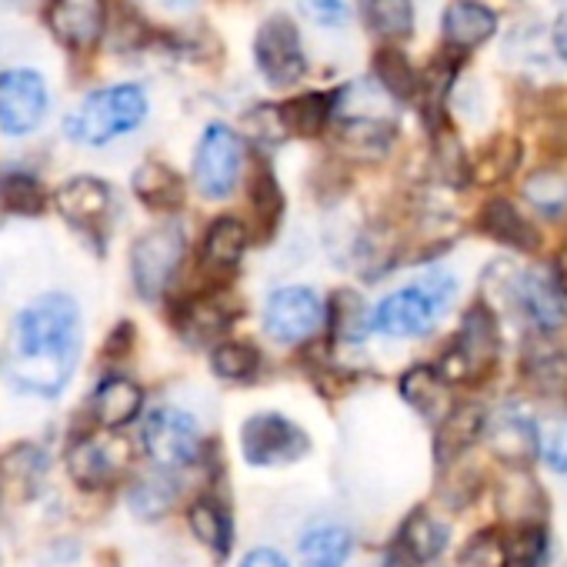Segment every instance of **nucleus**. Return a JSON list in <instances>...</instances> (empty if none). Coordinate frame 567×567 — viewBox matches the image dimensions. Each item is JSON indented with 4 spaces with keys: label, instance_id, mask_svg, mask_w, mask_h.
<instances>
[{
    "label": "nucleus",
    "instance_id": "obj_25",
    "mask_svg": "<svg viewBox=\"0 0 567 567\" xmlns=\"http://www.w3.org/2000/svg\"><path fill=\"white\" fill-rule=\"evenodd\" d=\"M187 524H190L194 537H197L204 547H210L217 557H227V554H230L234 524H230L227 507H224L217 497H210V494L197 497V501L190 504V511H187Z\"/></svg>",
    "mask_w": 567,
    "mask_h": 567
},
{
    "label": "nucleus",
    "instance_id": "obj_14",
    "mask_svg": "<svg viewBox=\"0 0 567 567\" xmlns=\"http://www.w3.org/2000/svg\"><path fill=\"white\" fill-rule=\"evenodd\" d=\"M487 444L497 457L514 461V464H527L537 457V434H540V421H534L527 411L504 404L497 414L487 417Z\"/></svg>",
    "mask_w": 567,
    "mask_h": 567
},
{
    "label": "nucleus",
    "instance_id": "obj_2",
    "mask_svg": "<svg viewBox=\"0 0 567 567\" xmlns=\"http://www.w3.org/2000/svg\"><path fill=\"white\" fill-rule=\"evenodd\" d=\"M147 117V94L137 84H117L87 94L78 111L64 121V131L74 144L104 147L121 134H131Z\"/></svg>",
    "mask_w": 567,
    "mask_h": 567
},
{
    "label": "nucleus",
    "instance_id": "obj_24",
    "mask_svg": "<svg viewBox=\"0 0 567 567\" xmlns=\"http://www.w3.org/2000/svg\"><path fill=\"white\" fill-rule=\"evenodd\" d=\"M394 147V127L388 121H348L338 127V151L351 161H364L374 164L381 157H388V151Z\"/></svg>",
    "mask_w": 567,
    "mask_h": 567
},
{
    "label": "nucleus",
    "instance_id": "obj_38",
    "mask_svg": "<svg viewBox=\"0 0 567 567\" xmlns=\"http://www.w3.org/2000/svg\"><path fill=\"white\" fill-rule=\"evenodd\" d=\"M537 454L550 471L567 474V417H547L540 421L537 434Z\"/></svg>",
    "mask_w": 567,
    "mask_h": 567
},
{
    "label": "nucleus",
    "instance_id": "obj_46",
    "mask_svg": "<svg viewBox=\"0 0 567 567\" xmlns=\"http://www.w3.org/2000/svg\"><path fill=\"white\" fill-rule=\"evenodd\" d=\"M147 4H154L161 11H187L194 0H147Z\"/></svg>",
    "mask_w": 567,
    "mask_h": 567
},
{
    "label": "nucleus",
    "instance_id": "obj_32",
    "mask_svg": "<svg viewBox=\"0 0 567 567\" xmlns=\"http://www.w3.org/2000/svg\"><path fill=\"white\" fill-rule=\"evenodd\" d=\"M364 11H368L371 28L388 41H401L414 31L411 0H364Z\"/></svg>",
    "mask_w": 567,
    "mask_h": 567
},
{
    "label": "nucleus",
    "instance_id": "obj_48",
    "mask_svg": "<svg viewBox=\"0 0 567 567\" xmlns=\"http://www.w3.org/2000/svg\"><path fill=\"white\" fill-rule=\"evenodd\" d=\"M381 567H414V560L408 554H391Z\"/></svg>",
    "mask_w": 567,
    "mask_h": 567
},
{
    "label": "nucleus",
    "instance_id": "obj_43",
    "mask_svg": "<svg viewBox=\"0 0 567 567\" xmlns=\"http://www.w3.org/2000/svg\"><path fill=\"white\" fill-rule=\"evenodd\" d=\"M308 14L324 24H338L344 21V4L341 0H308Z\"/></svg>",
    "mask_w": 567,
    "mask_h": 567
},
{
    "label": "nucleus",
    "instance_id": "obj_15",
    "mask_svg": "<svg viewBox=\"0 0 567 567\" xmlns=\"http://www.w3.org/2000/svg\"><path fill=\"white\" fill-rule=\"evenodd\" d=\"M58 210L78 230H97L114 210V190L97 177H74L58 190Z\"/></svg>",
    "mask_w": 567,
    "mask_h": 567
},
{
    "label": "nucleus",
    "instance_id": "obj_12",
    "mask_svg": "<svg viewBox=\"0 0 567 567\" xmlns=\"http://www.w3.org/2000/svg\"><path fill=\"white\" fill-rule=\"evenodd\" d=\"M127 444L111 434H87L78 437L68 451V474L84 491L107 487L127 464Z\"/></svg>",
    "mask_w": 567,
    "mask_h": 567
},
{
    "label": "nucleus",
    "instance_id": "obj_28",
    "mask_svg": "<svg viewBox=\"0 0 567 567\" xmlns=\"http://www.w3.org/2000/svg\"><path fill=\"white\" fill-rule=\"evenodd\" d=\"M401 398L424 417H444L451 408V398H447V381L437 368H411L404 378H401Z\"/></svg>",
    "mask_w": 567,
    "mask_h": 567
},
{
    "label": "nucleus",
    "instance_id": "obj_42",
    "mask_svg": "<svg viewBox=\"0 0 567 567\" xmlns=\"http://www.w3.org/2000/svg\"><path fill=\"white\" fill-rule=\"evenodd\" d=\"M334 318L341 321V331H344V338H361L364 334V328H361V321H364V308H361V301L354 298V295H341L338 298V305H334Z\"/></svg>",
    "mask_w": 567,
    "mask_h": 567
},
{
    "label": "nucleus",
    "instance_id": "obj_35",
    "mask_svg": "<svg viewBox=\"0 0 567 567\" xmlns=\"http://www.w3.org/2000/svg\"><path fill=\"white\" fill-rule=\"evenodd\" d=\"M517 161H520V144L514 137H504L501 134L497 141H491L484 147L481 161L474 164V177L484 181V184H497V181H504V177L514 174Z\"/></svg>",
    "mask_w": 567,
    "mask_h": 567
},
{
    "label": "nucleus",
    "instance_id": "obj_11",
    "mask_svg": "<svg viewBox=\"0 0 567 567\" xmlns=\"http://www.w3.org/2000/svg\"><path fill=\"white\" fill-rule=\"evenodd\" d=\"M48 84L38 71H8L0 78V131L4 134H31L48 117Z\"/></svg>",
    "mask_w": 567,
    "mask_h": 567
},
{
    "label": "nucleus",
    "instance_id": "obj_3",
    "mask_svg": "<svg viewBox=\"0 0 567 567\" xmlns=\"http://www.w3.org/2000/svg\"><path fill=\"white\" fill-rule=\"evenodd\" d=\"M454 291H457L454 277L444 270H434L408 284V288L388 295L381 308L374 311V328L388 338H421L441 321Z\"/></svg>",
    "mask_w": 567,
    "mask_h": 567
},
{
    "label": "nucleus",
    "instance_id": "obj_37",
    "mask_svg": "<svg viewBox=\"0 0 567 567\" xmlns=\"http://www.w3.org/2000/svg\"><path fill=\"white\" fill-rule=\"evenodd\" d=\"M464 567H507L511 564V544L497 530H484L461 550Z\"/></svg>",
    "mask_w": 567,
    "mask_h": 567
},
{
    "label": "nucleus",
    "instance_id": "obj_27",
    "mask_svg": "<svg viewBox=\"0 0 567 567\" xmlns=\"http://www.w3.org/2000/svg\"><path fill=\"white\" fill-rule=\"evenodd\" d=\"M354 537L341 524H318L301 537V564L305 567H344L351 560Z\"/></svg>",
    "mask_w": 567,
    "mask_h": 567
},
{
    "label": "nucleus",
    "instance_id": "obj_5",
    "mask_svg": "<svg viewBox=\"0 0 567 567\" xmlns=\"http://www.w3.org/2000/svg\"><path fill=\"white\" fill-rule=\"evenodd\" d=\"M311 447L308 434L284 414H254L240 427V454L250 467L295 464Z\"/></svg>",
    "mask_w": 567,
    "mask_h": 567
},
{
    "label": "nucleus",
    "instance_id": "obj_47",
    "mask_svg": "<svg viewBox=\"0 0 567 567\" xmlns=\"http://www.w3.org/2000/svg\"><path fill=\"white\" fill-rule=\"evenodd\" d=\"M554 44H557V54L567 61V21H560V28H557V34H554Z\"/></svg>",
    "mask_w": 567,
    "mask_h": 567
},
{
    "label": "nucleus",
    "instance_id": "obj_33",
    "mask_svg": "<svg viewBox=\"0 0 567 567\" xmlns=\"http://www.w3.org/2000/svg\"><path fill=\"white\" fill-rule=\"evenodd\" d=\"M210 368H214V374L224 378V381H254V374L260 371V354H257L254 344L224 341V344L214 348Z\"/></svg>",
    "mask_w": 567,
    "mask_h": 567
},
{
    "label": "nucleus",
    "instance_id": "obj_16",
    "mask_svg": "<svg viewBox=\"0 0 567 567\" xmlns=\"http://www.w3.org/2000/svg\"><path fill=\"white\" fill-rule=\"evenodd\" d=\"M517 298L524 315L540 331H557L567 321V295L557 288V280L544 270H527L517 280Z\"/></svg>",
    "mask_w": 567,
    "mask_h": 567
},
{
    "label": "nucleus",
    "instance_id": "obj_21",
    "mask_svg": "<svg viewBox=\"0 0 567 567\" xmlns=\"http://www.w3.org/2000/svg\"><path fill=\"white\" fill-rule=\"evenodd\" d=\"M247 247V227L237 217H217L200 244V267L207 274H230Z\"/></svg>",
    "mask_w": 567,
    "mask_h": 567
},
{
    "label": "nucleus",
    "instance_id": "obj_19",
    "mask_svg": "<svg viewBox=\"0 0 567 567\" xmlns=\"http://www.w3.org/2000/svg\"><path fill=\"white\" fill-rule=\"evenodd\" d=\"M497 31L494 11H487L477 0H454L444 14V41L451 51H474L491 41Z\"/></svg>",
    "mask_w": 567,
    "mask_h": 567
},
{
    "label": "nucleus",
    "instance_id": "obj_18",
    "mask_svg": "<svg viewBox=\"0 0 567 567\" xmlns=\"http://www.w3.org/2000/svg\"><path fill=\"white\" fill-rule=\"evenodd\" d=\"M48 474V454L34 444H21L0 457V497L31 501Z\"/></svg>",
    "mask_w": 567,
    "mask_h": 567
},
{
    "label": "nucleus",
    "instance_id": "obj_6",
    "mask_svg": "<svg viewBox=\"0 0 567 567\" xmlns=\"http://www.w3.org/2000/svg\"><path fill=\"white\" fill-rule=\"evenodd\" d=\"M181 257H184V230L177 224H161L137 237L131 250V274H134V288L144 301L164 295L171 277L181 267Z\"/></svg>",
    "mask_w": 567,
    "mask_h": 567
},
{
    "label": "nucleus",
    "instance_id": "obj_17",
    "mask_svg": "<svg viewBox=\"0 0 567 567\" xmlns=\"http://www.w3.org/2000/svg\"><path fill=\"white\" fill-rule=\"evenodd\" d=\"M144 408V391L124 378V374H111L104 378L94 394H91V414H94V424L104 427V431H117L124 424H131Z\"/></svg>",
    "mask_w": 567,
    "mask_h": 567
},
{
    "label": "nucleus",
    "instance_id": "obj_8",
    "mask_svg": "<svg viewBox=\"0 0 567 567\" xmlns=\"http://www.w3.org/2000/svg\"><path fill=\"white\" fill-rule=\"evenodd\" d=\"M324 305L311 288H280L264 305V331L277 344H301L324 324Z\"/></svg>",
    "mask_w": 567,
    "mask_h": 567
},
{
    "label": "nucleus",
    "instance_id": "obj_40",
    "mask_svg": "<svg viewBox=\"0 0 567 567\" xmlns=\"http://www.w3.org/2000/svg\"><path fill=\"white\" fill-rule=\"evenodd\" d=\"M171 497H174V487H171V484H164V481H144V484L134 491L131 504H134V511H137V514H144V517H157L161 511H167V507H171Z\"/></svg>",
    "mask_w": 567,
    "mask_h": 567
},
{
    "label": "nucleus",
    "instance_id": "obj_1",
    "mask_svg": "<svg viewBox=\"0 0 567 567\" xmlns=\"http://www.w3.org/2000/svg\"><path fill=\"white\" fill-rule=\"evenodd\" d=\"M81 354V311L68 295L24 308L11 331V381L38 398H58Z\"/></svg>",
    "mask_w": 567,
    "mask_h": 567
},
{
    "label": "nucleus",
    "instance_id": "obj_39",
    "mask_svg": "<svg viewBox=\"0 0 567 567\" xmlns=\"http://www.w3.org/2000/svg\"><path fill=\"white\" fill-rule=\"evenodd\" d=\"M250 200H254V210H257V220L264 227H274L277 217H280V207H284V197H280V187L274 181V174L267 167H257L254 181H250Z\"/></svg>",
    "mask_w": 567,
    "mask_h": 567
},
{
    "label": "nucleus",
    "instance_id": "obj_34",
    "mask_svg": "<svg viewBox=\"0 0 567 567\" xmlns=\"http://www.w3.org/2000/svg\"><path fill=\"white\" fill-rule=\"evenodd\" d=\"M524 197L544 214V217H560L567 210V181L557 171H537L524 184Z\"/></svg>",
    "mask_w": 567,
    "mask_h": 567
},
{
    "label": "nucleus",
    "instance_id": "obj_31",
    "mask_svg": "<svg viewBox=\"0 0 567 567\" xmlns=\"http://www.w3.org/2000/svg\"><path fill=\"white\" fill-rule=\"evenodd\" d=\"M0 207H4L8 214L38 217L48 207V190L34 174L8 171V174H0Z\"/></svg>",
    "mask_w": 567,
    "mask_h": 567
},
{
    "label": "nucleus",
    "instance_id": "obj_10",
    "mask_svg": "<svg viewBox=\"0 0 567 567\" xmlns=\"http://www.w3.org/2000/svg\"><path fill=\"white\" fill-rule=\"evenodd\" d=\"M144 451L161 467H187L200 454V427L181 408H157L144 421Z\"/></svg>",
    "mask_w": 567,
    "mask_h": 567
},
{
    "label": "nucleus",
    "instance_id": "obj_23",
    "mask_svg": "<svg viewBox=\"0 0 567 567\" xmlns=\"http://www.w3.org/2000/svg\"><path fill=\"white\" fill-rule=\"evenodd\" d=\"M481 230L507 247H517V250H537L540 244V234L537 227L504 197H494L484 204L481 210Z\"/></svg>",
    "mask_w": 567,
    "mask_h": 567
},
{
    "label": "nucleus",
    "instance_id": "obj_7",
    "mask_svg": "<svg viewBox=\"0 0 567 567\" xmlns=\"http://www.w3.org/2000/svg\"><path fill=\"white\" fill-rule=\"evenodd\" d=\"M254 58H257L260 74L274 87H291L308 71V58H305V48H301V34H298L295 21L284 18V14L264 21V28L257 31V41H254Z\"/></svg>",
    "mask_w": 567,
    "mask_h": 567
},
{
    "label": "nucleus",
    "instance_id": "obj_30",
    "mask_svg": "<svg viewBox=\"0 0 567 567\" xmlns=\"http://www.w3.org/2000/svg\"><path fill=\"white\" fill-rule=\"evenodd\" d=\"M331 107H334V94H305L291 104H284L280 111V127L288 134H298V137H321V131L328 127V117H331Z\"/></svg>",
    "mask_w": 567,
    "mask_h": 567
},
{
    "label": "nucleus",
    "instance_id": "obj_45",
    "mask_svg": "<svg viewBox=\"0 0 567 567\" xmlns=\"http://www.w3.org/2000/svg\"><path fill=\"white\" fill-rule=\"evenodd\" d=\"M554 280H557V288L567 295V247L557 254V260H554Z\"/></svg>",
    "mask_w": 567,
    "mask_h": 567
},
{
    "label": "nucleus",
    "instance_id": "obj_22",
    "mask_svg": "<svg viewBox=\"0 0 567 567\" xmlns=\"http://www.w3.org/2000/svg\"><path fill=\"white\" fill-rule=\"evenodd\" d=\"M484 427H487L484 408H477V404H457V408H451L441 417V424H437V444H434L437 461L447 464L457 454H464L471 444H477V437L484 434Z\"/></svg>",
    "mask_w": 567,
    "mask_h": 567
},
{
    "label": "nucleus",
    "instance_id": "obj_41",
    "mask_svg": "<svg viewBox=\"0 0 567 567\" xmlns=\"http://www.w3.org/2000/svg\"><path fill=\"white\" fill-rule=\"evenodd\" d=\"M434 157H437V167H441V174H444L451 184H457V181H464V177H467V164H464L461 144H457L451 134H441V137H437Z\"/></svg>",
    "mask_w": 567,
    "mask_h": 567
},
{
    "label": "nucleus",
    "instance_id": "obj_26",
    "mask_svg": "<svg viewBox=\"0 0 567 567\" xmlns=\"http://www.w3.org/2000/svg\"><path fill=\"white\" fill-rule=\"evenodd\" d=\"M134 194L151 210H174L184 204V181L174 167H167L161 161H147L134 174Z\"/></svg>",
    "mask_w": 567,
    "mask_h": 567
},
{
    "label": "nucleus",
    "instance_id": "obj_36",
    "mask_svg": "<svg viewBox=\"0 0 567 567\" xmlns=\"http://www.w3.org/2000/svg\"><path fill=\"white\" fill-rule=\"evenodd\" d=\"M374 71L381 78V84L394 94V97H414L421 91V78L414 74V68L404 61V54L398 51H378L374 54Z\"/></svg>",
    "mask_w": 567,
    "mask_h": 567
},
{
    "label": "nucleus",
    "instance_id": "obj_4",
    "mask_svg": "<svg viewBox=\"0 0 567 567\" xmlns=\"http://www.w3.org/2000/svg\"><path fill=\"white\" fill-rule=\"evenodd\" d=\"M497 348H501V338H497V324H494L491 308L474 305V308H467V315L461 321V331H457L454 344L447 348V354L441 358L437 371L444 374L447 384L481 381L494 368Z\"/></svg>",
    "mask_w": 567,
    "mask_h": 567
},
{
    "label": "nucleus",
    "instance_id": "obj_29",
    "mask_svg": "<svg viewBox=\"0 0 567 567\" xmlns=\"http://www.w3.org/2000/svg\"><path fill=\"white\" fill-rule=\"evenodd\" d=\"M447 547V527L434 520L427 511H414L401 527V554H408L414 564H431Z\"/></svg>",
    "mask_w": 567,
    "mask_h": 567
},
{
    "label": "nucleus",
    "instance_id": "obj_20",
    "mask_svg": "<svg viewBox=\"0 0 567 567\" xmlns=\"http://www.w3.org/2000/svg\"><path fill=\"white\" fill-rule=\"evenodd\" d=\"M234 321V308L224 305V298L207 295V298H190L177 308L174 324L184 334V341L190 344H207L214 338H220Z\"/></svg>",
    "mask_w": 567,
    "mask_h": 567
},
{
    "label": "nucleus",
    "instance_id": "obj_9",
    "mask_svg": "<svg viewBox=\"0 0 567 567\" xmlns=\"http://www.w3.org/2000/svg\"><path fill=\"white\" fill-rule=\"evenodd\" d=\"M240 161H244L240 137L224 124H210L204 131V137L197 144V157H194L197 190L210 200L227 197L240 177Z\"/></svg>",
    "mask_w": 567,
    "mask_h": 567
},
{
    "label": "nucleus",
    "instance_id": "obj_44",
    "mask_svg": "<svg viewBox=\"0 0 567 567\" xmlns=\"http://www.w3.org/2000/svg\"><path fill=\"white\" fill-rule=\"evenodd\" d=\"M240 567H291V564H288V557H284L280 550H274V547H254L240 560Z\"/></svg>",
    "mask_w": 567,
    "mask_h": 567
},
{
    "label": "nucleus",
    "instance_id": "obj_13",
    "mask_svg": "<svg viewBox=\"0 0 567 567\" xmlns=\"http://www.w3.org/2000/svg\"><path fill=\"white\" fill-rule=\"evenodd\" d=\"M51 34L71 51H91L107 28L104 0H51L48 4Z\"/></svg>",
    "mask_w": 567,
    "mask_h": 567
}]
</instances>
